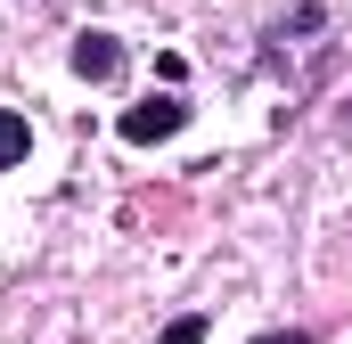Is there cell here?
Masks as SVG:
<instances>
[{
	"mask_svg": "<svg viewBox=\"0 0 352 344\" xmlns=\"http://www.w3.org/2000/svg\"><path fill=\"white\" fill-rule=\"evenodd\" d=\"M156 344H205V312H180V320H173Z\"/></svg>",
	"mask_w": 352,
	"mask_h": 344,
	"instance_id": "cell-4",
	"label": "cell"
},
{
	"mask_svg": "<svg viewBox=\"0 0 352 344\" xmlns=\"http://www.w3.org/2000/svg\"><path fill=\"white\" fill-rule=\"evenodd\" d=\"M254 344H320V336H311V328H263Z\"/></svg>",
	"mask_w": 352,
	"mask_h": 344,
	"instance_id": "cell-5",
	"label": "cell"
},
{
	"mask_svg": "<svg viewBox=\"0 0 352 344\" xmlns=\"http://www.w3.org/2000/svg\"><path fill=\"white\" fill-rule=\"evenodd\" d=\"M66 66H74L82 83H115V74H123V41H115V33H74Z\"/></svg>",
	"mask_w": 352,
	"mask_h": 344,
	"instance_id": "cell-2",
	"label": "cell"
},
{
	"mask_svg": "<svg viewBox=\"0 0 352 344\" xmlns=\"http://www.w3.org/2000/svg\"><path fill=\"white\" fill-rule=\"evenodd\" d=\"M25 156H33V123H25L16 107H0V172H16Z\"/></svg>",
	"mask_w": 352,
	"mask_h": 344,
	"instance_id": "cell-3",
	"label": "cell"
},
{
	"mask_svg": "<svg viewBox=\"0 0 352 344\" xmlns=\"http://www.w3.org/2000/svg\"><path fill=\"white\" fill-rule=\"evenodd\" d=\"M131 148H156V140H173V131H188V98L180 90H164V98H140V107H123V123H115Z\"/></svg>",
	"mask_w": 352,
	"mask_h": 344,
	"instance_id": "cell-1",
	"label": "cell"
}]
</instances>
